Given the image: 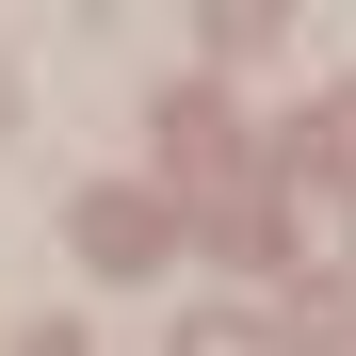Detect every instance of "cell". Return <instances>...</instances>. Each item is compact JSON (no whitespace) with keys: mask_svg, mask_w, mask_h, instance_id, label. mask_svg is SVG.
I'll return each instance as SVG.
<instances>
[{"mask_svg":"<svg viewBox=\"0 0 356 356\" xmlns=\"http://www.w3.org/2000/svg\"><path fill=\"white\" fill-rule=\"evenodd\" d=\"M81 243L130 275V259H162V211H146V195H97V211H81Z\"/></svg>","mask_w":356,"mask_h":356,"instance_id":"cell-1","label":"cell"}]
</instances>
